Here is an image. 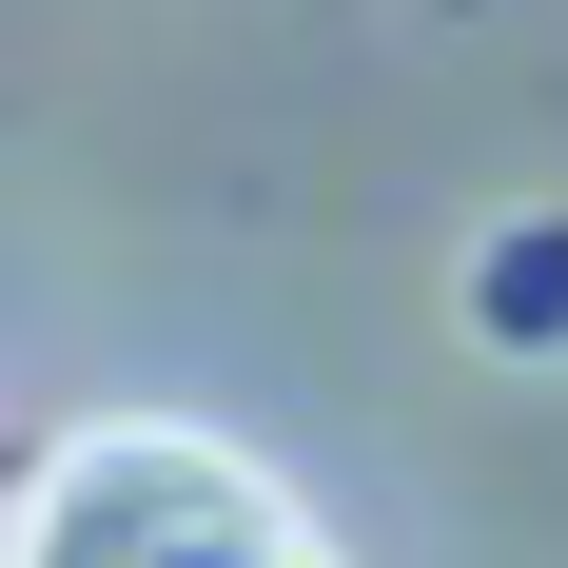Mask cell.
<instances>
[{
	"mask_svg": "<svg viewBox=\"0 0 568 568\" xmlns=\"http://www.w3.org/2000/svg\"><path fill=\"white\" fill-rule=\"evenodd\" d=\"M0 568H334V529L196 412H99L20 470Z\"/></svg>",
	"mask_w": 568,
	"mask_h": 568,
	"instance_id": "6da1fadb",
	"label": "cell"
}]
</instances>
